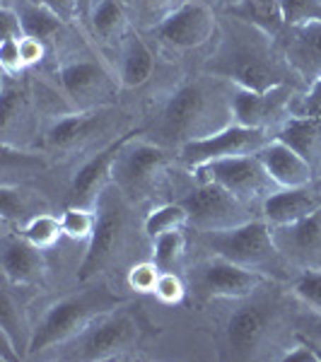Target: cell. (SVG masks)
<instances>
[{"label":"cell","instance_id":"1","mask_svg":"<svg viewBox=\"0 0 321 362\" xmlns=\"http://www.w3.org/2000/svg\"><path fill=\"white\" fill-rule=\"evenodd\" d=\"M235 85L218 75L184 80L162 97L150 131L165 148H182L196 138H206L220 128L235 124L232 116Z\"/></svg>","mask_w":321,"mask_h":362},{"label":"cell","instance_id":"2","mask_svg":"<svg viewBox=\"0 0 321 362\" xmlns=\"http://www.w3.org/2000/svg\"><path fill=\"white\" fill-rule=\"evenodd\" d=\"M206 70L230 80L232 85L256 92L288 85L293 73L288 61L278 56L271 39L261 29L244 22H227L218 51L206 63Z\"/></svg>","mask_w":321,"mask_h":362},{"label":"cell","instance_id":"3","mask_svg":"<svg viewBox=\"0 0 321 362\" xmlns=\"http://www.w3.org/2000/svg\"><path fill=\"white\" fill-rule=\"evenodd\" d=\"M121 305V297L114 295L104 283L90 285V288L73 293L63 300L54 302L44 312L42 321L32 329V341L27 348V358H37L51 348L68 346L78 338L90 324L99 317L114 312Z\"/></svg>","mask_w":321,"mask_h":362},{"label":"cell","instance_id":"4","mask_svg":"<svg viewBox=\"0 0 321 362\" xmlns=\"http://www.w3.org/2000/svg\"><path fill=\"white\" fill-rule=\"evenodd\" d=\"M203 247L213 254L225 256L235 264L256 271L266 278L285 280L290 278V271H295L283 254L278 251L271 235V225L266 220H247L237 227L227 230H210L201 232Z\"/></svg>","mask_w":321,"mask_h":362},{"label":"cell","instance_id":"5","mask_svg":"<svg viewBox=\"0 0 321 362\" xmlns=\"http://www.w3.org/2000/svg\"><path fill=\"white\" fill-rule=\"evenodd\" d=\"M133 201L128 198L119 186L109 184L97 198V227L90 239V247L78 268L80 283H90L92 278L114 261L116 251H121L128 235V213H131Z\"/></svg>","mask_w":321,"mask_h":362},{"label":"cell","instance_id":"6","mask_svg":"<svg viewBox=\"0 0 321 362\" xmlns=\"http://www.w3.org/2000/svg\"><path fill=\"white\" fill-rule=\"evenodd\" d=\"M143 133L145 128L131 131L116 155L112 172V181L133 203H140L155 194L169 160L165 145L140 140Z\"/></svg>","mask_w":321,"mask_h":362},{"label":"cell","instance_id":"7","mask_svg":"<svg viewBox=\"0 0 321 362\" xmlns=\"http://www.w3.org/2000/svg\"><path fill=\"white\" fill-rule=\"evenodd\" d=\"M138 343V324L126 309L99 317L95 324H90L78 338L68 343V360H114L121 358L128 350H133Z\"/></svg>","mask_w":321,"mask_h":362},{"label":"cell","instance_id":"8","mask_svg":"<svg viewBox=\"0 0 321 362\" xmlns=\"http://www.w3.org/2000/svg\"><path fill=\"white\" fill-rule=\"evenodd\" d=\"M58 78L75 112L102 109L114 102L121 80H116L95 56H70L58 68Z\"/></svg>","mask_w":321,"mask_h":362},{"label":"cell","instance_id":"9","mask_svg":"<svg viewBox=\"0 0 321 362\" xmlns=\"http://www.w3.org/2000/svg\"><path fill=\"white\" fill-rule=\"evenodd\" d=\"M273 136L264 128H249L230 124L220 131L210 133L206 138H196L184 143L177 150L179 160L186 169L196 172L198 167L208 165L215 160H225V157H239V155H256Z\"/></svg>","mask_w":321,"mask_h":362},{"label":"cell","instance_id":"10","mask_svg":"<svg viewBox=\"0 0 321 362\" xmlns=\"http://www.w3.org/2000/svg\"><path fill=\"white\" fill-rule=\"evenodd\" d=\"M179 203L189 213V225H194L201 232L227 230V227H237L249 220V203L239 201L237 196H232L230 191H225L213 181H198L194 189H189L179 198Z\"/></svg>","mask_w":321,"mask_h":362},{"label":"cell","instance_id":"11","mask_svg":"<svg viewBox=\"0 0 321 362\" xmlns=\"http://www.w3.org/2000/svg\"><path fill=\"white\" fill-rule=\"evenodd\" d=\"M198 181H213V184L223 186L239 201L252 206L259 198H266L273 194V179L261 165L259 155H239V157H225V160H215L208 165L196 169Z\"/></svg>","mask_w":321,"mask_h":362},{"label":"cell","instance_id":"12","mask_svg":"<svg viewBox=\"0 0 321 362\" xmlns=\"http://www.w3.org/2000/svg\"><path fill=\"white\" fill-rule=\"evenodd\" d=\"M215 13L203 0H182L162 17L153 34L174 51H191L208 44L215 32Z\"/></svg>","mask_w":321,"mask_h":362},{"label":"cell","instance_id":"13","mask_svg":"<svg viewBox=\"0 0 321 362\" xmlns=\"http://www.w3.org/2000/svg\"><path fill=\"white\" fill-rule=\"evenodd\" d=\"M266 276L225 259V256L213 254V259L203 261L196 266L191 276V290H196L201 297L213 300V297H227V300H242L261 288Z\"/></svg>","mask_w":321,"mask_h":362},{"label":"cell","instance_id":"14","mask_svg":"<svg viewBox=\"0 0 321 362\" xmlns=\"http://www.w3.org/2000/svg\"><path fill=\"white\" fill-rule=\"evenodd\" d=\"M293 102L295 90L290 85H278L264 92L235 85V92H232V116H235V124L239 126L271 131V126L280 128L293 116Z\"/></svg>","mask_w":321,"mask_h":362},{"label":"cell","instance_id":"15","mask_svg":"<svg viewBox=\"0 0 321 362\" xmlns=\"http://www.w3.org/2000/svg\"><path fill=\"white\" fill-rule=\"evenodd\" d=\"M273 242L295 271L321 268V208L290 225L271 227Z\"/></svg>","mask_w":321,"mask_h":362},{"label":"cell","instance_id":"16","mask_svg":"<svg viewBox=\"0 0 321 362\" xmlns=\"http://www.w3.org/2000/svg\"><path fill=\"white\" fill-rule=\"evenodd\" d=\"M114 121V109H90V112H73L54 121L46 133V145L56 153L87 148L97 136H104Z\"/></svg>","mask_w":321,"mask_h":362},{"label":"cell","instance_id":"17","mask_svg":"<svg viewBox=\"0 0 321 362\" xmlns=\"http://www.w3.org/2000/svg\"><path fill=\"white\" fill-rule=\"evenodd\" d=\"M131 136V131L124 133L121 138H116L114 143H109L104 150H99L97 155H92L83 167L75 172L73 184H70V206H85L95 208L97 198L102 196V191L112 184V172L114 162L119 155L124 140Z\"/></svg>","mask_w":321,"mask_h":362},{"label":"cell","instance_id":"18","mask_svg":"<svg viewBox=\"0 0 321 362\" xmlns=\"http://www.w3.org/2000/svg\"><path fill=\"white\" fill-rule=\"evenodd\" d=\"M259 160L268 177L278 189H297V186L312 184V162H307L297 150L290 148L288 143L273 136L264 148L259 150Z\"/></svg>","mask_w":321,"mask_h":362},{"label":"cell","instance_id":"19","mask_svg":"<svg viewBox=\"0 0 321 362\" xmlns=\"http://www.w3.org/2000/svg\"><path fill=\"white\" fill-rule=\"evenodd\" d=\"M44 249L29 244L22 235H5L0 244L3 256V276L8 285H37L46 276V261L42 256Z\"/></svg>","mask_w":321,"mask_h":362},{"label":"cell","instance_id":"20","mask_svg":"<svg viewBox=\"0 0 321 362\" xmlns=\"http://www.w3.org/2000/svg\"><path fill=\"white\" fill-rule=\"evenodd\" d=\"M264 302L239 307L227 321V346L235 358H252L268 336L271 312Z\"/></svg>","mask_w":321,"mask_h":362},{"label":"cell","instance_id":"21","mask_svg":"<svg viewBox=\"0 0 321 362\" xmlns=\"http://www.w3.org/2000/svg\"><path fill=\"white\" fill-rule=\"evenodd\" d=\"M285 61L302 83L314 85L321 78V22L290 27Z\"/></svg>","mask_w":321,"mask_h":362},{"label":"cell","instance_id":"22","mask_svg":"<svg viewBox=\"0 0 321 362\" xmlns=\"http://www.w3.org/2000/svg\"><path fill=\"white\" fill-rule=\"evenodd\" d=\"M321 208V196L309 186L297 189H276L264 198V220L271 227L290 225Z\"/></svg>","mask_w":321,"mask_h":362},{"label":"cell","instance_id":"23","mask_svg":"<svg viewBox=\"0 0 321 362\" xmlns=\"http://www.w3.org/2000/svg\"><path fill=\"white\" fill-rule=\"evenodd\" d=\"M155 70V56L150 46L138 37L136 32H128L121 42V63H119V80L121 87L136 90L150 80Z\"/></svg>","mask_w":321,"mask_h":362},{"label":"cell","instance_id":"24","mask_svg":"<svg viewBox=\"0 0 321 362\" xmlns=\"http://www.w3.org/2000/svg\"><path fill=\"white\" fill-rule=\"evenodd\" d=\"M278 140L288 143L307 162L321 157V116H290L276 133Z\"/></svg>","mask_w":321,"mask_h":362},{"label":"cell","instance_id":"25","mask_svg":"<svg viewBox=\"0 0 321 362\" xmlns=\"http://www.w3.org/2000/svg\"><path fill=\"white\" fill-rule=\"evenodd\" d=\"M17 13H20L22 32L25 37L39 39V42H51L63 27V20L56 13H51L49 8H44L37 0H29L25 5H17Z\"/></svg>","mask_w":321,"mask_h":362},{"label":"cell","instance_id":"26","mask_svg":"<svg viewBox=\"0 0 321 362\" xmlns=\"http://www.w3.org/2000/svg\"><path fill=\"white\" fill-rule=\"evenodd\" d=\"M90 22L95 34L102 39H119L124 37L128 17L121 0H97L90 13Z\"/></svg>","mask_w":321,"mask_h":362},{"label":"cell","instance_id":"27","mask_svg":"<svg viewBox=\"0 0 321 362\" xmlns=\"http://www.w3.org/2000/svg\"><path fill=\"white\" fill-rule=\"evenodd\" d=\"M186 225H189V213H186V208L182 203L174 201V203H162V206L150 210L143 223V232L150 239H155V237L165 235V232L182 230Z\"/></svg>","mask_w":321,"mask_h":362},{"label":"cell","instance_id":"28","mask_svg":"<svg viewBox=\"0 0 321 362\" xmlns=\"http://www.w3.org/2000/svg\"><path fill=\"white\" fill-rule=\"evenodd\" d=\"M186 254V235L182 230H172L153 239V261L160 271H174Z\"/></svg>","mask_w":321,"mask_h":362},{"label":"cell","instance_id":"29","mask_svg":"<svg viewBox=\"0 0 321 362\" xmlns=\"http://www.w3.org/2000/svg\"><path fill=\"white\" fill-rule=\"evenodd\" d=\"M22 237L39 249H51L58 239L63 237L61 218H54V215H49V213L34 215V218H29L27 223L22 225Z\"/></svg>","mask_w":321,"mask_h":362},{"label":"cell","instance_id":"30","mask_svg":"<svg viewBox=\"0 0 321 362\" xmlns=\"http://www.w3.org/2000/svg\"><path fill=\"white\" fill-rule=\"evenodd\" d=\"M0 329H5L10 336L15 338L17 348H20L22 355L27 358V348H29V341H32V331H25V319H22L20 307H17L10 288H5L3 295H0Z\"/></svg>","mask_w":321,"mask_h":362},{"label":"cell","instance_id":"31","mask_svg":"<svg viewBox=\"0 0 321 362\" xmlns=\"http://www.w3.org/2000/svg\"><path fill=\"white\" fill-rule=\"evenodd\" d=\"M63 235L73 242H83V239H92L97 227V208L85 206H68L61 215Z\"/></svg>","mask_w":321,"mask_h":362},{"label":"cell","instance_id":"32","mask_svg":"<svg viewBox=\"0 0 321 362\" xmlns=\"http://www.w3.org/2000/svg\"><path fill=\"white\" fill-rule=\"evenodd\" d=\"M0 210H3L5 223H27L29 218L39 213H29V194L20 186L3 184L0 189Z\"/></svg>","mask_w":321,"mask_h":362},{"label":"cell","instance_id":"33","mask_svg":"<svg viewBox=\"0 0 321 362\" xmlns=\"http://www.w3.org/2000/svg\"><path fill=\"white\" fill-rule=\"evenodd\" d=\"M278 10L288 27L321 22V0H278Z\"/></svg>","mask_w":321,"mask_h":362},{"label":"cell","instance_id":"34","mask_svg":"<svg viewBox=\"0 0 321 362\" xmlns=\"http://www.w3.org/2000/svg\"><path fill=\"white\" fill-rule=\"evenodd\" d=\"M293 290L314 314H321V268L302 271L300 276L295 278Z\"/></svg>","mask_w":321,"mask_h":362},{"label":"cell","instance_id":"35","mask_svg":"<svg viewBox=\"0 0 321 362\" xmlns=\"http://www.w3.org/2000/svg\"><path fill=\"white\" fill-rule=\"evenodd\" d=\"M162 305H182L186 297V285L184 280L177 276L174 271H162L160 278H157L155 293H153Z\"/></svg>","mask_w":321,"mask_h":362},{"label":"cell","instance_id":"36","mask_svg":"<svg viewBox=\"0 0 321 362\" xmlns=\"http://www.w3.org/2000/svg\"><path fill=\"white\" fill-rule=\"evenodd\" d=\"M160 268L155 261H140L128 271V285L136 293H155L157 278H160Z\"/></svg>","mask_w":321,"mask_h":362},{"label":"cell","instance_id":"37","mask_svg":"<svg viewBox=\"0 0 321 362\" xmlns=\"http://www.w3.org/2000/svg\"><path fill=\"white\" fill-rule=\"evenodd\" d=\"M27 104V95L20 90V85H3V131H8L13 119H17L22 112H25Z\"/></svg>","mask_w":321,"mask_h":362},{"label":"cell","instance_id":"38","mask_svg":"<svg viewBox=\"0 0 321 362\" xmlns=\"http://www.w3.org/2000/svg\"><path fill=\"white\" fill-rule=\"evenodd\" d=\"M0 66L5 70V78H20V73L27 70V63L20 51V39L0 42Z\"/></svg>","mask_w":321,"mask_h":362},{"label":"cell","instance_id":"39","mask_svg":"<svg viewBox=\"0 0 321 362\" xmlns=\"http://www.w3.org/2000/svg\"><path fill=\"white\" fill-rule=\"evenodd\" d=\"M293 116H321V78L293 102Z\"/></svg>","mask_w":321,"mask_h":362},{"label":"cell","instance_id":"40","mask_svg":"<svg viewBox=\"0 0 321 362\" xmlns=\"http://www.w3.org/2000/svg\"><path fill=\"white\" fill-rule=\"evenodd\" d=\"M22 22L17 8H3L0 10V42H13V39H22Z\"/></svg>","mask_w":321,"mask_h":362},{"label":"cell","instance_id":"41","mask_svg":"<svg viewBox=\"0 0 321 362\" xmlns=\"http://www.w3.org/2000/svg\"><path fill=\"white\" fill-rule=\"evenodd\" d=\"M44 8H49L51 13H56L63 22H75L80 17L78 0H37Z\"/></svg>","mask_w":321,"mask_h":362},{"label":"cell","instance_id":"42","mask_svg":"<svg viewBox=\"0 0 321 362\" xmlns=\"http://www.w3.org/2000/svg\"><path fill=\"white\" fill-rule=\"evenodd\" d=\"M20 51H22V58H25L27 68L39 63L46 54V44L39 42V39H32V37H22L20 39Z\"/></svg>","mask_w":321,"mask_h":362},{"label":"cell","instance_id":"43","mask_svg":"<svg viewBox=\"0 0 321 362\" xmlns=\"http://www.w3.org/2000/svg\"><path fill=\"white\" fill-rule=\"evenodd\" d=\"M95 3L97 0H78L80 17H83V20H90V13H92V8H95Z\"/></svg>","mask_w":321,"mask_h":362},{"label":"cell","instance_id":"44","mask_svg":"<svg viewBox=\"0 0 321 362\" xmlns=\"http://www.w3.org/2000/svg\"><path fill=\"white\" fill-rule=\"evenodd\" d=\"M145 5H148L150 10H160V8H165V5H169L172 0H143Z\"/></svg>","mask_w":321,"mask_h":362},{"label":"cell","instance_id":"45","mask_svg":"<svg viewBox=\"0 0 321 362\" xmlns=\"http://www.w3.org/2000/svg\"><path fill=\"white\" fill-rule=\"evenodd\" d=\"M15 0H3V8H15Z\"/></svg>","mask_w":321,"mask_h":362}]
</instances>
